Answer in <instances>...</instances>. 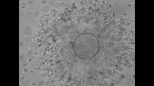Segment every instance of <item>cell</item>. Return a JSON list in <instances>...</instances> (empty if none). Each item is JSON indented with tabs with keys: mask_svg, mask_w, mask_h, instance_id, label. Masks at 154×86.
I'll return each instance as SVG.
<instances>
[{
	"mask_svg": "<svg viewBox=\"0 0 154 86\" xmlns=\"http://www.w3.org/2000/svg\"><path fill=\"white\" fill-rule=\"evenodd\" d=\"M73 48L79 58L83 59H89L93 58L97 54L99 48V42L93 34L83 33L75 38L73 43Z\"/></svg>",
	"mask_w": 154,
	"mask_h": 86,
	"instance_id": "cell-1",
	"label": "cell"
}]
</instances>
